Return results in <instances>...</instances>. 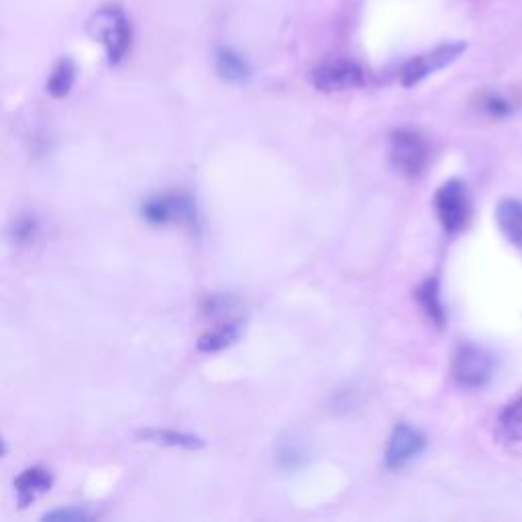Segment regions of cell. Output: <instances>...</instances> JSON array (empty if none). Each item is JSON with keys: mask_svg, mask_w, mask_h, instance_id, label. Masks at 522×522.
Segmentation results:
<instances>
[{"mask_svg": "<svg viewBox=\"0 0 522 522\" xmlns=\"http://www.w3.org/2000/svg\"><path fill=\"white\" fill-rule=\"evenodd\" d=\"M484 111L492 117L502 119V117H508L512 113V104L502 94L488 92V94H484Z\"/></svg>", "mask_w": 522, "mask_h": 522, "instance_id": "obj_19", "label": "cell"}, {"mask_svg": "<svg viewBox=\"0 0 522 522\" xmlns=\"http://www.w3.org/2000/svg\"><path fill=\"white\" fill-rule=\"evenodd\" d=\"M235 304V300L231 296L225 294H217V296H208L202 302V315L204 317H219L225 315L227 310H231V306Z\"/></svg>", "mask_w": 522, "mask_h": 522, "instance_id": "obj_20", "label": "cell"}, {"mask_svg": "<svg viewBox=\"0 0 522 522\" xmlns=\"http://www.w3.org/2000/svg\"><path fill=\"white\" fill-rule=\"evenodd\" d=\"M416 302H419L421 310L427 315V319L437 325L443 327L447 321V312H445V304L441 298V284L437 278H427L419 288L414 292Z\"/></svg>", "mask_w": 522, "mask_h": 522, "instance_id": "obj_11", "label": "cell"}, {"mask_svg": "<svg viewBox=\"0 0 522 522\" xmlns=\"http://www.w3.org/2000/svg\"><path fill=\"white\" fill-rule=\"evenodd\" d=\"M76 82V64L68 58L60 60L54 68V72L49 74L47 80V92L54 98H66Z\"/></svg>", "mask_w": 522, "mask_h": 522, "instance_id": "obj_16", "label": "cell"}, {"mask_svg": "<svg viewBox=\"0 0 522 522\" xmlns=\"http://www.w3.org/2000/svg\"><path fill=\"white\" fill-rule=\"evenodd\" d=\"M496 370L494 355L474 343H465L455 351L451 374L465 390H480L490 384Z\"/></svg>", "mask_w": 522, "mask_h": 522, "instance_id": "obj_2", "label": "cell"}, {"mask_svg": "<svg viewBox=\"0 0 522 522\" xmlns=\"http://www.w3.org/2000/svg\"><path fill=\"white\" fill-rule=\"evenodd\" d=\"M496 439L510 455L522 457V398H516L498 416Z\"/></svg>", "mask_w": 522, "mask_h": 522, "instance_id": "obj_9", "label": "cell"}, {"mask_svg": "<svg viewBox=\"0 0 522 522\" xmlns=\"http://www.w3.org/2000/svg\"><path fill=\"white\" fill-rule=\"evenodd\" d=\"M465 49H467L465 41H451V43L437 45L435 49H429L427 54L412 58L410 62H406V66L402 70V84L406 88L421 84L431 74L451 66L453 62H457Z\"/></svg>", "mask_w": 522, "mask_h": 522, "instance_id": "obj_5", "label": "cell"}, {"mask_svg": "<svg viewBox=\"0 0 522 522\" xmlns=\"http://www.w3.org/2000/svg\"><path fill=\"white\" fill-rule=\"evenodd\" d=\"M88 33L107 51L111 66H119L131 49L133 29L121 7H102L88 21Z\"/></svg>", "mask_w": 522, "mask_h": 522, "instance_id": "obj_1", "label": "cell"}, {"mask_svg": "<svg viewBox=\"0 0 522 522\" xmlns=\"http://www.w3.org/2000/svg\"><path fill=\"white\" fill-rule=\"evenodd\" d=\"M141 217L151 225L180 223L190 229H198V206L186 192H166L153 196L141 206Z\"/></svg>", "mask_w": 522, "mask_h": 522, "instance_id": "obj_4", "label": "cell"}, {"mask_svg": "<svg viewBox=\"0 0 522 522\" xmlns=\"http://www.w3.org/2000/svg\"><path fill=\"white\" fill-rule=\"evenodd\" d=\"M496 221L504 237L522 249V200L506 198L496 208Z\"/></svg>", "mask_w": 522, "mask_h": 522, "instance_id": "obj_12", "label": "cell"}, {"mask_svg": "<svg viewBox=\"0 0 522 522\" xmlns=\"http://www.w3.org/2000/svg\"><path fill=\"white\" fill-rule=\"evenodd\" d=\"M5 453H7V447H5L3 439H0V459H3V457H5Z\"/></svg>", "mask_w": 522, "mask_h": 522, "instance_id": "obj_22", "label": "cell"}, {"mask_svg": "<svg viewBox=\"0 0 522 522\" xmlns=\"http://www.w3.org/2000/svg\"><path fill=\"white\" fill-rule=\"evenodd\" d=\"M139 439L147 441V443H155V445L188 449V451H196L206 445L196 435L180 433V431H172V429H143V431H139Z\"/></svg>", "mask_w": 522, "mask_h": 522, "instance_id": "obj_13", "label": "cell"}, {"mask_svg": "<svg viewBox=\"0 0 522 522\" xmlns=\"http://www.w3.org/2000/svg\"><path fill=\"white\" fill-rule=\"evenodd\" d=\"M276 461L286 472H294V469L302 467L306 461V451L304 445H300L296 439H286L280 443L278 453H276Z\"/></svg>", "mask_w": 522, "mask_h": 522, "instance_id": "obj_17", "label": "cell"}, {"mask_svg": "<svg viewBox=\"0 0 522 522\" xmlns=\"http://www.w3.org/2000/svg\"><path fill=\"white\" fill-rule=\"evenodd\" d=\"M13 486L17 492L19 506L27 508L51 490V486H54V476L43 467H29L15 478Z\"/></svg>", "mask_w": 522, "mask_h": 522, "instance_id": "obj_10", "label": "cell"}, {"mask_svg": "<svg viewBox=\"0 0 522 522\" xmlns=\"http://www.w3.org/2000/svg\"><path fill=\"white\" fill-rule=\"evenodd\" d=\"M37 221L33 219V217H23V219H19L13 227H11V241L15 243V245H25V243H29L33 237H35V233H37Z\"/></svg>", "mask_w": 522, "mask_h": 522, "instance_id": "obj_18", "label": "cell"}, {"mask_svg": "<svg viewBox=\"0 0 522 522\" xmlns=\"http://www.w3.org/2000/svg\"><path fill=\"white\" fill-rule=\"evenodd\" d=\"M429 143L416 129H396L390 137V160L406 178H421L429 166Z\"/></svg>", "mask_w": 522, "mask_h": 522, "instance_id": "obj_3", "label": "cell"}, {"mask_svg": "<svg viewBox=\"0 0 522 522\" xmlns=\"http://www.w3.org/2000/svg\"><path fill=\"white\" fill-rule=\"evenodd\" d=\"M90 516L80 510V508H58V510H51L43 516L45 522H84Z\"/></svg>", "mask_w": 522, "mask_h": 522, "instance_id": "obj_21", "label": "cell"}, {"mask_svg": "<svg viewBox=\"0 0 522 522\" xmlns=\"http://www.w3.org/2000/svg\"><path fill=\"white\" fill-rule=\"evenodd\" d=\"M435 213L447 233H459L469 217L467 188L461 180L451 178L435 192Z\"/></svg>", "mask_w": 522, "mask_h": 522, "instance_id": "obj_6", "label": "cell"}, {"mask_svg": "<svg viewBox=\"0 0 522 522\" xmlns=\"http://www.w3.org/2000/svg\"><path fill=\"white\" fill-rule=\"evenodd\" d=\"M215 64H217L219 76L223 80H227V82H245L251 76L247 62L231 47L217 49Z\"/></svg>", "mask_w": 522, "mask_h": 522, "instance_id": "obj_15", "label": "cell"}, {"mask_svg": "<svg viewBox=\"0 0 522 522\" xmlns=\"http://www.w3.org/2000/svg\"><path fill=\"white\" fill-rule=\"evenodd\" d=\"M427 447V439L425 435L414 429L406 423H400L394 427L388 443H386V451H384V463L392 472L396 469L406 467L410 461H414L419 457Z\"/></svg>", "mask_w": 522, "mask_h": 522, "instance_id": "obj_8", "label": "cell"}, {"mask_svg": "<svg viewBox=\"0 0 522 522\" xmlns=\"http://www.w3.org/2000/svg\"><path fill=\"white\" fill-rule=\"evenodd\" d=\"M363 70L349 60H335L310 72V84L321 92H347L363 86Z\"/></svg>", "mask_w": 522, "mask_h": 522, "instance_id": "obj_7", "label": "cell"}, {"mask_svg": "<svg viewBox=\"0 0 522 522\" xmlns=\"http://www.w3.org/2000/svg\"><path fill=\"white\" fill-rule=\"evenodd\" d=\"M241 323L239 321H227L219 325L217 329L204 333L198 339V351L202 353H217L227 347H231L241 337Z\"/></svg>", "mask_w": 522, "mask_h": 522, "instance_id": "obj_14", "label": "cell"}]
</instances>
